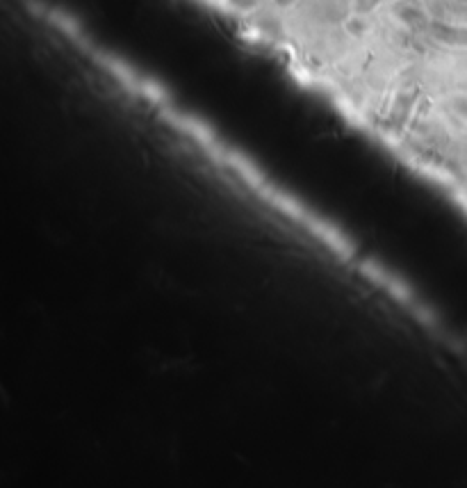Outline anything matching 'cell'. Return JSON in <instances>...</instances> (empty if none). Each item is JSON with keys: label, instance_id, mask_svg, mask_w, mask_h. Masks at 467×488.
<instances>
[]
</instances>
